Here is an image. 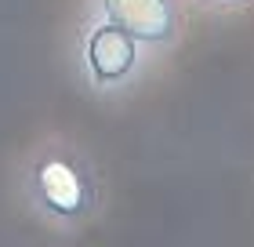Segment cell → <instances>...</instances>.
<instances>
[{
  "label": "cell",
  "mask_w": 254,
  "mask_h": 247,
  "mask_svg": "<svg viewBox=\"0 0 254 247\" xmlns=\"http://www.w3.org/2000/svg\"><path fill=\"white\" fill-rule=\"evenodd\" d=\"M11 193L18 207L44 229L73 237L106 215L109 182L87 146L62 135L33 142L11 167Z\"/></svg>",
  "instance_id": "obj_1"
},
{
  "label": "cell",
  "mask_w": 254,
  "mask_h": 247,
  "mask_svg": "<svg viewBox=\"0 0 254 247\" xmlns=\"http://www.w3.org/2000/svg\"><path fill=\"white\" fill-rule=\"evenodd\" d=\"M149 62H153V55L127 29H120L117 22H109L98 11L84 7L73 29V40H69V69L87 95L102 102L124 98L127 91L142 84Z\"/></svg>",
  "instance_id": "obj_2"
},
{
  "label": "cell",
  "mask_w": 254,
  "mask_h": 247,
  "mask_svg": "<svg viewBox=\"0 0 254 247\" xmlns=\"http://www.w3.org/2000/svg\"><path fill=\"white\" fill-rule=\"evenodd\" d=\"M84 7L106 15L127 29L153 58H167L178 51L186 37V7L182 0H84Z\"/></svg>",
  "instance_id": "obj_3"
},
{
  "label": "cell",
  "mask_w": 254,
  "mask_h": 247,
  "mask_svg": "<svg viewBox=\"0 0 254 247\" xmlns=\"http://www.w3.org/2000/svg\"><path fill=\"white\" fill-rule=\"evenodd\" d=\"M196 11H203V15H233V11H244L251 7L254 0H189Z\"/></svg>",
  "instance_id": "obj_4"
}]
</instances>
